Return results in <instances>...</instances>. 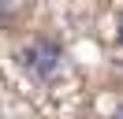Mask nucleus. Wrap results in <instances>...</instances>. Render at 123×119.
Returning a JSON list of instances; mask_svg holds the SVG:
<instances>
[{
  "instance_id": "f257e3e1",
  "label": "nucleus",
  "mask_w": 123,
  "mask_h": 119,
  "mask_svg": "<svg viewBox=\"0 0 123 119\" xmlns=\"http://www.w3.org/2000/svg\"><path fill=\"white\" fill-rule=\"evenodd\" d=\"M60 63H63V48L52 37H34V41L23 45V52H19V67H23L34 82H52L56 71H60Z\"/></svg>"
},
{
  "instance_id": "f03ea898",
  "label": "nucleus",
  "mask_w": 123,
  "mask_h": 119,
  "mask_svg": "<svg viewBox=\"0 0 123 119\" xmlns=\"http://www.w3.org/2000/svg\"><path fill=\"white\" fill-rule=\"evenodd\" d=\"M8 19H11V0H0V30L8 26Z\"/></svg>"
},
{
  "instance_id": "7ed1b4c3",
  "label": "nucleus",
  "mask_w": 123,
  "mask_h": 119,
  "mask_svg": "<svg viewBox=\"0 0 123 119\" xmlns=\"http://www.w3.org/2000/svg\"><path fill=\"white\" fill-rule=\"evenodd\" d=\"M116 41L123 45V15H119V22H116Z\"/></svg>"
},
{
  "instance_id": "20e7f679",
  "label": "nucleus",
  "mask_w": 123,
  "mask_h": 119,
  "mask_svg": "<svg viewBox=\"0 0 123 119\" xmlns=\"http://www.w3.org/2000/svg\"><path fill=\"white\" fill-rule=\"evenodd\" d=\"M112 119H123V104H119V108H116V115H112Z\"/></svg>"
}]
</instances>
